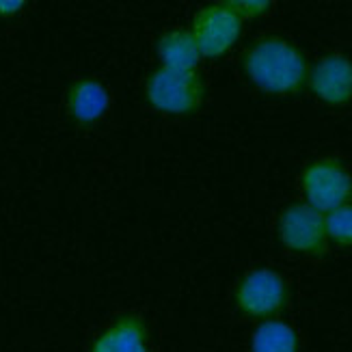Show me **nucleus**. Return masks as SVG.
<instances>
[{
    "label": "nucleus",
    "mask_w": 352,
    "mask_h": 352,
    "mask_svg": "<svg viewBox=\"0 0 352 352\" xmlns=\"http://www.w3.org/2000/svg\"><path fill=\"white\" fill-rule=\"evenodd\" d=\"M281 238L285 247L305 255H322L327 251L324 217L311 206H294L281 219Z\"/></svg>",
    "instance_id": "nucleus-5"
},
{
    "label": "nucleus",
    "mask_w": 352,
    "mask_h": 352,
    "mask_svg": "<svg viewBox=\"0 0 352 352\" xmlns=\"http://www.w3.org/2000/svg\"><path fill=\"white\" fill-rule=\"evenodd\" d=\"M302 188L314 210H338L352 197V177L338 162L322 160L311 164L302 175Z\"/></svg>",
    "instance_id": "nucleus-3"
},
{
    "label": "nucleus",
    "mask_w": 352,
    "mask_h": 352,
    "mask_svg": "<svg viewBox=\"0 0 352 352\" xmlns=\"http://www.w3.org/2000/svg\"><path fill=\"white\" fill-rule=\"evenodd\" d=\"M147 331L141 318L124 316L94 344L91 352H147Z\"/></svg>",
    "instance_id": "nucleus-8"
},
{
    "label": "nucleus",
    "mask_w": 352,
    "mask_h": 352,
    "mask_svg": "<svg viewBox=\"0 0 352 352\" xmlns=\"http://www.w3.org/2000/svg\"><path fill=\"white\" fill-rule=\"evenodd\" d=\"M109 106V94L100 82L82 80L69 94V111L78 121H96Z\"/></svg>",
    "instance_id": "nucleus-9"
},
{
    "label": "nucleus",
    "mask_w": 352,
    "mask_h": 352,
    "mask_svg": "<svg viewBox=\"0 0 352 352\" xmlns=\"http://www.w3.org/2000/svg\"><path fill=\"white\" fill-rule=\"evenodd\" d=\"M311 87L324 102H348L352 98V63L338 54L322 58L311 74Z\"/></svg>",
    "instance_id": "nucleus-7"
},
{
    "label": "nucleus",
    "mask_w": 352,
    "mask_h": 352,
    "mask_svg": "<svg viewBox=\"0 0 352 352\" xmlns=\"http://www.w3.org/2000/svg\"><path fill=\"white\" fill-rule=\"evenodd\" d=\"M149 102L164 113H190L197 109L204 96V85L195 72L160 69L149 80Z\"/></svg>",
    "instance_id": "nucleus-2"
},
{
    "label": "nucleus",
    "mask_w": 352,
    "mask_h": 352,
    "mask_svg": "<svg viewBox=\"0 0 352 352\" xmlns=\"http://www.w3.org/2000/svg\"><path fill=\"white\" fill-rule=\"evenodd\" d=\"M229 9H234L240 18L242 15H257V13H264L270 3H232V5H227Z\"/></svg>",
    "instance_id": "nucleus-13"
},
{
    "label": "nucleus",
    "mask_w": 352,
    "mask_h": 352,
    "mask_svg": "<svg viewBox=\"0 0 352 352\" xmlns=\"http://www.w3.org/2000/svg\"><path fill=\"white\" fill-rule=\"evenodd\" d=\"M238 302L251 316L277 314L285 302V283L270 270L251 272L238 289Z\"/></svg>",
    "instance_id": "nucleus-6"
},
{
    "label": "nucleus",
    "mask_w": 352,
    "mask_h": 352,
    "mask_svg": "<svg viewBox=\"0 0 352 352\" xmlns=\"http://www.w3.org/2000/svg\"><path fill=\"white\" fill-rule=\"evenodd\" d=\"M24 3H20V0H15V3H0V13H15L18 9H22Z\"/></svg>",
    "instance_id": "nucleus-14"
},
{
    "label": "nucleus",
    "mask_w": 352,
    "mask_h": 352,
    "mask_svg": "<svg viewBox=\"0 0 352 352\" xmlns=\"http://www.w3.org/2000/svg\"><path fill=\"white\" fill-rule=\"evenodd\" d=\"M327 223V236L338 240L342 244H352V208L342 206L333 210L324 219Z\"/></svg>",
    "instance_id": "nucleus-12"
},
{
    "label": "nucleus",
    "mask_w": 352,
    "mask_h": 352,
    "mask_svg": "<svg viewBox=\"0 0 352 352\" xmlns=\"http://www.w3.org/2000/svg\"><path fill=\"white\" fill-rule=\"evenodd\" d=\"M253 352H298L296 333L287 324L266 322L255 331Z\"/></svg>",
    "instance_id": "nucleus-11"
},
{
    "label": "nucleus",
    "mask_w": 352,
    "mask_h": 352,
    "mask_svg": "<svg viewBox=\"0 0 352 352\" xmlns=\"http://www.w3.org/2000/svg\"><path fill=\"white\" fill-rule=\"evenodd\" d=\"M247 72L251 80L270 94L298 91L307 76L305 58L283 39L259 41L247 56Z\"/></svg>",
    "instance_id": "nucleus-1"
},
{
    "label": "nucleus",
    "mask_w": 352,
    "mask_h": 352,
    "mask_svg": "<svg viewBox=\"0 0 352 352\" xmlns=\"http://www.w3.org/2000/svg\"><path fill=\"white\" fill-rule=\"evenodd\" d=\"M240 35V15L229 7H208L197 13L192 39L199 54L219 56L232 48Z\"/></svg>",
    "instance_id": "nucleus-4"
},
{
    "label": "nucleus",
    "mask_w": 352,
    "mask_h": 352,
    "mask_svg": "<svg viewBox=\"0 0 352 352\" xmlns=\"http://www.w3.org/2000/svg\"><path fill=\"white\" fill-rule=\"evenodd\" d=\"M160 58L164 63V69L173 72H192V67L199 60V48L192 39V35L175 30L162 37L160 41Z\"/></svg>",
    "instance_id": "nucleus-10"
}]
</instances>
